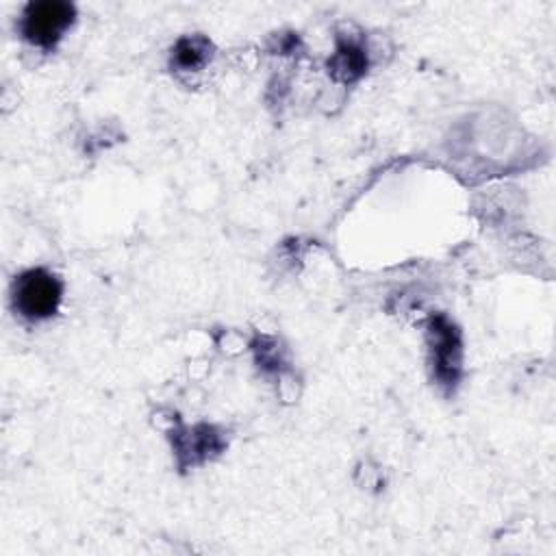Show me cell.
<instances>
[{"label":"cell","instance_id":"1","mask_svg":"<svg viewBox=\"0 0 556 556\" xmlns=\"http://www.w3.org/2000/svg\"><path fill=\"white\" fill-rule=\"evenodd\" d=\"M61 302V282L43 271L30 269L24 271L13 287V304L20 315L28 319H46L50 317Z\"/></svg>","mask_w":556,"mask_h":556},{"label":"cell","instance_id":"2","mask_svg":"<svg viewBox=\"0 0 556 556\" xmlns=\"http://www.w3.org/2000/svg\"><path fill=\"white\" fill-rule=\"evenodd\" d=\"M74 9L61 0L33 2L24 11L22 33L37 46H52L72 24Z\"/></svg>","mask_w":556,"mask_h":556}]
</instances>
